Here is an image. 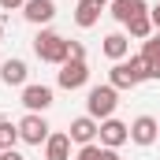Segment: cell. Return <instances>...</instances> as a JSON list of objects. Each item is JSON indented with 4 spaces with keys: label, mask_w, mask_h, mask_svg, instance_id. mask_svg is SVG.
Listing matches in <instances>:
<instances>
[{
    "label": "cell",
    "mask_w": 160,
    "mask_h": 160,
    "mask_svg": "<svg viewBox=\"0 0 160 160\" xmlns=\"http://www.w3.org/2000/svg\"><path fill=\"white\" fill-rule=\"evenodd\" d=\"M34 56L41 63H67V38H60L56 30H41L34 38Z\"/></svg>",
    "instance_id": "cell-1"
},
{
    "label": "cell",
    "mask_w": 160,
    "mask_h": 160,
    "mask_svg": "<svg viewBox=\"0 0 160 160\" xmlns=\"http://www.w3.org/2000/svg\"><path fill=\"white\" fill-rule=\"evenodd\" d=\"M116 104H119V89L116 86H93L89 89V97H86V116H93V119H112V112H116Z\"/></svg>",
    "instance_id": "cell-2"
},
{
    "label": "cell",
    "mask_w": 160,
    "mask_h": 160,
    "mask_svg": "<svg viewBox=\"0 0 160 160\" xmlns=\"http://www.w3.org/2000/svg\"><path fill=\"white\" fill-rule=\"evenodd\" d=\"M48 134H52V127L45 123L41 112H26V116L19 119V138H22L26 145H45V142H48Z\"/></svg>",
    "instance_id": "cell-3"
},
{
    "label": "cell",
    "mask_w": 160,
    "mask_h": 160,
    "mask_svg": "<svg viewBox=\"0 0 160 160\" xmlns=\"http://www.w3.org/2000/svg\"><path fill=\"white\" fill-rule=\"evenodd\" d=\"M56 82H60L63 89H82V86L89 82V67H86V60H67V63H60Z\"/></svg>",
    "instance_id": "cell-4"
},
{
    "label": "cell",
    "mask_w": 160,
    "mask_h": 160,
    "mask_svg": "<svg viewBox=\"0 0 160 160\" xmlns=\"http://www.w3.org/2000/svg\"><path fill=\"white\" fill-rule=\"evenodd\" d=\"M22 104H26V112H48L52 108V89L48 86H38V82H26L22 86Z\"/></svg>",
    "instance_id": "cell-5"
},
{
    "label": "cell",
    "mask_w": 160,
    "mask_h": 160,
    "mask_svg": "<svg viewBox=\"0 0 160 160\" xmlns=\"http://www.w3.org/2000/svg\"><path fill=\"white\" fill-rule=\"evenodd\" d=\"M160 138V123L153 116H138V119L130 123V142L134 145H153Z\"/></svg>",
    "instance_id": "cell-6"
},
{
    "label": "cell",
    "mask_w": 160,
    "mask_h": 160,
    "mask_svg": "<svg viewBox=\"0 0 160 160\" xmlns=\"http://www.w3.org/2000/svg\"><path fill=\"white\" fill-rule=\"evenodd\" d=\"M97 138H101L104 149H119L123 142L130 138V127L119 123V119H101V134H97Z\"/></svg>",
    "instance_id": "cell-7"
},
{
    "label": "cell",
    "mask_w": 160,
    "mask_h": 160,
    "mask_svg": "<svg viewBox=\"0 0 160 160\" xmlns=\"http://www.w3.org/2000/svg\"><path fill=\"white\" fill-rule=\"evenodd\" d=\"M67 134H71V142H78V145H93V138L101 134V123L93 119V116H78V119H71Z\"/></svg>",
    "instance_id": "cell-8"
},
{
    "label": "cell",
    "mask_w": 160,
    "mask_h": 160,
    "mask_svg": "<svg viewBox=\"0 0 160 160\" xmlns=\"http://www.w3.org/2000/svg\"><path fill=\"white\" fill-rule=\"evenodd\" d=\"M22 15H26V22L45 26V22L56 19V0H26V4H22Z\"/></svg>",
    "instance_id": "cell-9"
},
{
    "label": "cell",
    "mask_w": 160,
    "mask_h": 160,
    "mask_svg": "<svg viewBox=\"0 0 160 160\" xmlns=\"http://www.w3.org/2000/svg\"><path fill=\"white\" fill-rule=\"evenodd\" d=\"M108 8H112V19H116L119 26H127L130 19H138V15H145V11H149V4H145V0H112Z\"/></svg>",
    "instance_id": "cell-10"
},
{
    "label": "cell",
    "mask_w": 160,
    "mask_h": 160,
    "mask_svg": "<svg viewBox=\"0 0 160 160\" xmlns=\"http://www.w3.org/2000/svg\"><path fill=\"white\" fill-rule=\"evenodd\" d=\"M26 75H30V67H26V60H19V56H11V60L0 63V82H4V86H26Z\"/></svg>",
    "instance_id": "cell-11"
},
{
    "label": "cell",
    "mask_w": 160,
    "mask_h": 160,
    "mask_svg": "<svg viewBox=\"0 0 160 160\" xmlns=\"http://www.w3.org/2000/svg\"><path fill=\"white\" fill-rule=\"evenodd\" d=\"M45 160H71V134L67 130H52L45 142Z\"/></svg>",
    "instance_id": "cell-12"
},
{
    "label": "cell",
    "mask_w": 160,
    "mask_h": 160,
    "mask_svg": "<svg viewBox=\"0 0 160 160\" xmlns=\"http://www.w3.org/2000/svg\"><path fill=\"white\" fill-rule=\"evenodd\" d=\"M101 48H104V56H108L112 63H119V60H127V56H130V38L116 30V34H108V38H104V45H101Z\"/></svg>",
    "instance_id": "cell-13"
},
{
    "label": "cell",
    "mask_w": 160,
    "mask_h": 160,
    "mask_svg": "<svg viewBox=\"0 0 160 160\" xmlns=\"http://www.w3.org/2000/svg\"><path fill=\"white\" fill-rule=\"evenodd\" d=\"M97 19H101V4H97V0H78V4H75V22H78L82 30L97 26Z\"/></svg>",
    "instance_id": "cell-14"
},
{
    "label": "cell",
    "mask_w": 160,
    "mask_h": 160,
    "mask_svg": "<svg viewBox=\"0 0 160 160\" xmlns=\"http://www.w3.org/2000/svg\"><path fill=\"white\" fill-rule=\"evenodd\" d=\"M108 86H116V89H134V86H138L134 75H130V67H127V60L112 63V71H108Z\"/></svg>",
    "instance_id": "cell-15"
},
{
    "label": "cell",
    "mask_w": 160,
    "mask_h": 160,
    "mask_svg": "<svg viewBox=\"0 0 160 160\" xmlns=\"http://www.w3.org/2000/svg\"><path fill=\"white\" fill-rule=\"evenodd\" d=\"M153 30H157V26H153V19H149V11H145V15H138V19H130V22H127V34H130V38H138V41H145V38H153Z\"/></svg>",
    "instance_id": "cell-16"
},
{
    "label": "cell",
    "mask_w": 160,
    "mask_h": 160,
    "mask_svg": "<svg viewBox=\"0 0 160 160\" xmlns=\"http://www.w3.org/2000/svg\"><path fill=\"white\" fill-rule=\"evenodd\" d=\"M78 160H119V149H104V145H82L78 149Z\"/></svg>",
    "instance_id": "cell-17"
},
{
    "label": "cell",
    "mask_w": 160,
    "mask_h": 160,
    "mask_svg": "<svg viewBox=\"0 0 160 160\" xmlns=\"http://www.w3.org/2000/svg\"><path fill=\"white\" fill-rule=\"evenodd\" d=\"M15 142H22V138H19V123L0 119V153H4V149H15Z\"/></svg>",
    "instance_id": "cell-18"
},
{
    "label": "cell",
    "mask_w": 160,
    "mask_h": 160,
    "mask_svg": "<svg viewBox=\"0 0 160 160\" xmlns=\"http://www.w3.org/2000/svg\"><path fill=\"white\" fill-rule=\"evenodd\" d=\"M127 67H130L134 82H145V78H149V63H145L142 56H130V60H127Z\"/></svg>",
    "instance_id": "cell-19"
},
{
    "label": "cell",
    "mask_w": 160,
    "mask_h": 160,
    "mask_svg": "<svg viewBox=\"0 0 160 160\" xmlns=\"http://www.w3.org/2000/svg\"><path fill=\"white\" fill-rule=\"evenodd\" d=\"M142 60L149 63V60H160V38L153 34V38H145V45H142Z\"/></svg>",
    "instance_id": "cell-20"
},
{
    "label": "cell",
    "mask_w": 160,
    "mask_h": 160,
    "mask_svg": "<svg viewBox=\"0 0 160 160\" xmlns=\"http://www.w3.org/2000/svg\"><path fill=\"white\" fill-rule=\"evenodd\" d=\"M67 60H86V45L82 41H67Z\"/></svg>",
    "instance_id": "cell-21"
},
{
    "label": "cell",
    "mask_w": 160,
    "mask_h": 160,
    "mask_svg": "<svg viewBox=\"0 0 160 160\" xmlns=\"http://www.w3.org/2000/svg\"><path fill=\"white\" fill-rule=\"evenodd\" d=\"M22 4H26V0H0V8H4V11H19Z\"/></svg>",
    "instance_id": "cell-22"
},
{
    "label": "cell",
    "mask_w": 160,
    "mask_h": 160,
    "mask_svg": "<svg viewBox=\"0 0 160 160\" xmlns=\"http://www.w3.org/2000/svg\"><path fill=\"white\" fill-rule=\"evenodd\" d=\"M0 160H26V157H22L19 149H4V153H0Z\"/></svg>",
    "instance_id": "cell-23"
},
{
    "label": "cell",
    "mask_w": 160,
    "mask_h": 160,
    "mask_svg": "<svg viewBox=\"0 0 160 160\" xmlns=\"http://www.w3.org/2000/svg\"><path fill=\"white\" fill-rule=\"evenodd\" d=\"M149 78H160V60H149Z\"/></svg>",
    "instance_id": "cell-24"
},
{
    "label": "cell",
    "mask_w": 160,
    "mask_h": 160,
    "mask_svg": "<svg viewBox=\"0 0 160 160\" xmlns=\"http://www.w3.org/2000/svg\"><path fill=\"white\" fill-rule=\"evenodd\" d=\"M149 19H153V26H157V30H160V0H157V8L149 11Z\"/></svg>",
    "instance_id": "cell-25"
},
{
    "label": "cell",
    "mask_w": 160,
    "mask_h": 160,
    "mask_svg": "<svg viewBox=\"0 0 160 160\" xmlns=\"http://www.w3.org/2000/svg\"><path fill=\"white\" fill-rule=\"evenodd\" d=\"M97 4H101V8H104V4H112V0H97Z\"/></svg>",
    "instance_id": "cell-26"
},
{
    "label": "cell",
    "mask_w": 160,
    "mask_h": 160,
    "mask_svg": "<svg viewBox=\"0 0 160 160\" xmlns=\"http://www.w3.org/2000/svg\"><path fill=\"white\" fill-rule=\"evenodd\" d=\"M0 38H4V22H0Z\"/></svg>",
    "instance_id": "cell-27"
},
{
    "label": "cell",
    "mask_w": 160,
    "mask_h": 160,
    "mask_svg": "<svg viewBox=\"0 0 160 160\" xmlns=\"http://www.w3.org/2000/svg\"><path fill=\"white\" fill-rule=\"evenodd\" d=\"M157 38H160V30H157Z\"/></svg>",
    "instance_id": "cell-28"
}]
</instances>
